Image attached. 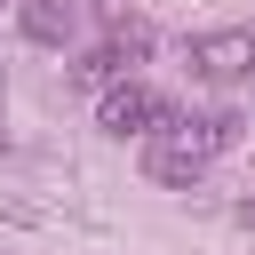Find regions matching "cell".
I'll return each mask as SVG.
<instances>
[{"label": "cell", "mask_w": 255, "mask_h": 255, "mask_svg": "<svg viewBox=\"0 0 255 255\" xmlns=\"http://www.w3.org/2000/svg\"><path fill=\"white\" fill-rule=\"evenodd\" d=\"M8 8H16V0H0V16H8Z\"/></svg>", "instance_id": "cell-9"}, {"label": "cell", "mask_w": 255, "mask_h": 255, "mask_svg": "<svg viewBox=\"0 0 255 255\" xmlns=\"http://www.w3.org/2000/svg\"><path fill=\"white\" fill-rule=\"evenodd\" d=\"M112 48H120L128 64H143V56H151V32H143V24H120V32H112Z\"/></svg>", "instance_id": "cell-7"}, {"label": "cell", "mask_w": 255, "mask_h": 255, "mask_svg": "<svg viewBox=\"0 0 255 255\" xmlns=\"http://www.w3.org/2000/svg\"><path fill=\"white\" fill-rule=\"evenodd\" d=\"M239 128H247V120H239V112L223 104V112H199V120L183 112V128H175V135H183V143H199V151L215 159V151H231V143H239Z\"/></svg>", "instance_id": "cell-4"}, {"label": "cell", "mask_w": 255, "mask_h": 255, "mask_svg": "<svg viewBox=\"0 0 255 255\" xmlns=\"http://www.w3.org/2000/svg\"><path fill=\"white\" fill-rule=\"evenodd\" d=\"M72 80H80V88H112V80H128V56L104 40V48H88V56L72 64Z\"/></svg>", "instance_id": "cell-6"}, {"label": "cell", "mask_w": 255, "mask_h": 255, "mask_svg": "<svg viewBox=\"0 0 255 255\" xmlns=\"http://www.w3.org/2000/svg\"><path fill=\"white\" fill-rule=\"evenodd\" d=\"M151 104H159L151 88H135V80H112V88H96V128L128 143V135H143V128H151Z\"/></svg>", "instance_id": "cell-1"}, {"label": "cell", "mask_w": 255, "mask_h": 255, "mask_svg": "<svg viewBox=\"0 0 255 255\" xmlns=\"http://www.w3.org/2000/svg\"><path fill=\"white\" fill-rule=\"evenodd\" d=\"M0 159H8V135H0Z\"/></svg>", "instance_id": "cell-8"}, {"label": "cell", "mask_w": 255, "mask_h": 255, "mask_svg": "<svg viewBox=\"0 0 255 255\" xmlns=\"http://www.w3.org/2000/svg\"><path fill=\"white\" fill-rule=\"evenodd\" d=\"M191 72L199 80H247L255 72V32H199L191 40Z\"/></svg>", "instance_id": "cell-2"}, {"label": "cell", "mask_w": 255, "mask_h": 255, "mask_svg": "<svg viewBox=\"0 0 255 255\" xmlns=\"http://www.w3.org/2000/svg\"><path fill=\"white\" fill-rule=\"evenodd\" d=\"M16 24H24V40L64 48V32H72V0H16Z\"/></svg>", "instance_id": "cell-5"}, {"label": "cell", "mask_w": 255, "mask_h": 255, "mask_svg": "<svg viewBox=\"0 0 255 255\" xmlns=\"http://www.w3.org/2000/svg\"><path fill=\"white\" fill-rule=\"evenodd\" d=\"M151 151H143V167H151V183H167V191H199V175H207V151L199 143H183V135H143Z\"/></svg>", "instance_id": "cell-3"}]
</instances>
